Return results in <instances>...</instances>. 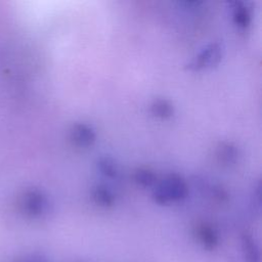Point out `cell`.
Returning a JSON list of instances; mask_svg holds the SVG:
<instances>
[{"instance_id": "8", "label": "cell", "mask_w": 262, "mask_h": 262, "mask_svg": "<svg viewBox=\"0 0 262 262\" xmlns=\"http://www.w3.org/2000/svg\"><path fill=\"white\" fill-rule=\"evenodd\" d=\"M238 149L232 143L228 141H222L217 145L216 148V158L219 163L225 166H229L237 160Z\"/></svg>"}, {"instance_id": "1", "label": "cell", "mask_w": 262, "mask_h": 262, "mask_svg": "<svg viewBox=\"0 0 262 262\" xmlns=\"http://www.w3.org/2000/svg\"><path fill=\"white\" fill-rule=\"evenodd\" d=\"M188 195L186 181L177 173H169L156 183L152 199L159 205L181 202Z\"/></svg>"}, {"instance_id": "5", "label": "cell", "mask_w": 262, "mask_h": 262, "mask_svg": "<svg viewBox=\"0 0 262 262\" xmlns=\"http://www.w3.org/2000/svg\"><path fill=\"white\" fill-rule=\"evenodd\" d=\"M194 234L199 243L206 249H215L219 243V234L216 228L209 223H199L194 228Z\"/></svg>"}, {"instance_id": "4", "label": "cell", "mask_w": 262, "mask_h": 262, "mask_svg": "<svg viewBox=\"0 0 262 262\" xmlns=\"http://www.w3.org/2000/svg\"><path fill=\"white\" fill-rule=\"evenodd\" d=\"M70 140L76 147L88 148L94 144L96 132L91 125L78 122L73 124L70 129Z\"/></svg>"}, {"instance_id": "11", "label": "cell", "mask_w": 262, "mask_h": 262, "mask_svg": "<svg viewBox=\"0 0 262 262\" xmlns=\"http://www.w3.org/2000/svg\"><path fill=\"white\" fill-rule=\"evenodd\" d=\"M134 181L142 187L155 186L157 183L156 173L146 167H139L133 172Z\"/></svg>"}, {"instance_id": "6", "label": "cell", "mask_w": 262, "mask_h": 262, "mask_svg": "<svg viewBox=\"0 0 262 262\" xmlns=\"http://www.w3.org/2000/svg\"><path fill=\"white\" fill-rule=\"evenodd\" d=\"M231 15L233 24L242 29L246 30L250 27L252 23V12L248 5L241 1H235L231 3Z\"/></svg>"}, {"instance_id": "13", "label": "cell", "mask_w": 262, "mask_h": 262, "mask_svg": "<svg viewBox=\"0 0 262 262\" xmlns=\"http://www.w3.org/2000/svg\"><path fill=\"white\" fill-rule=\"evenodd\" d=\"M23 262H45L44 259L40 258V257H37V256H33V257H30L26 260H24Z\"/></svg>"}, {"instance_id": "2", "label": "cell", "mask_w": 262, "mask_h": 262, "mask_svg": "<svg viewBox=\"0 0 262 262\" xmlns=\"http://www.w3.org/2000/svg\"><path fill=\"white\" fill-rule=\"evenodd\" d=\"M19 206L24 214L31 218L42 217L50 209L48 196L39 188L26 189L20 195Z\"/></svg>"}, {"instance_id": "12", "label": "cell", "mask_w": 262, "mask_h": 262, "mask_svg": "<svg viewBox=\"0 0 262 262\" xmlns=\"http://www.w3.org/2000/svg\"><path fill=\"white\" fill-rule=\"evenodd\" d=\"M242 244H243V251L245 253V258L247 262H260L258 249L252 236H250L249 234H244Z\"/></svg>"}, {"instance_id": "7", "label": "cell", "mask_w": 262, "mask_h": 262, "mask_svg": "<svg viewBox=\"0 0 262 262\" xmlns=\"http://www.w3.org/2000/svg\"><path fill=\"white\" fill-rule=\"evenodd\" d=\"M91 196L93 202L102 208H110L115 205L116 196L112 188L106 184H96L91 189Z\"/></svg>"}, {"instance_id": "9", "label": "cell", "mask_w": 262, "mask_h": 262, "mask_svg": "<svg viewBox=\"0 0 262 262\" xmlns=\"http://www.w3.org/2000/svg\"><path fill=\"white\" fill-rule=\"evenodd\" d=\"M150 113L160 120H168L174 114V107L170 100L166 98H156L150 103Z\"/></svg>"}, {"instance_id": "3", "label": "cell", "mask_w": 262, "mask_h": 262, "mask_svg": "<svg viewBox=\"0 0 262 262\" xmlns=\"http://www.w3.org/2000/svg\"><path fill=\"white\" fill-rule=\"evenodd\" d=\"M224 48L222 43L213 42L205 46L192 59L186 64V70L191 72H199L202 70L213 68L217 66L222 59Z\"/></svg>"}, {"instance_id": "10", "label": "cell", "mask_w": 262, "mask_h": 262, "mask_svg": "<svg viewBox=\"0 0 262 262\" xmlns=\"http://www.w3.org/2000/svg\"><path fill=\"white\" fill-rule=\"evenodd\" d=\"M96 167L100 174L110 179H115L119 175L118 165L115 160L108 156H102L97 159Z\"/></svg>"}]
</instances>
